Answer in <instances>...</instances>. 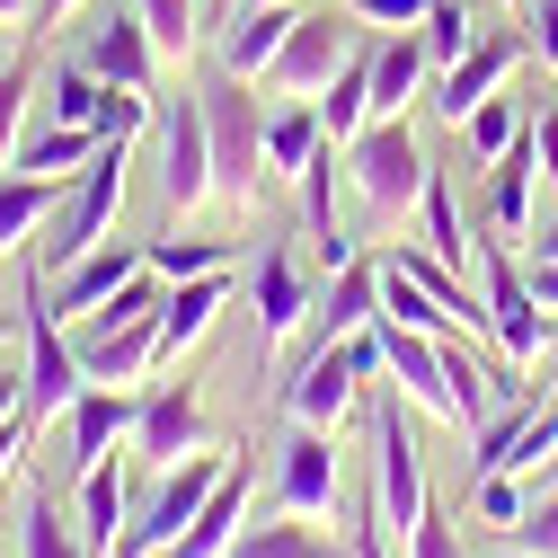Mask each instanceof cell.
<instances>
[{
    "mask_svg": "<svg viewBox=\"0 0 558 558\" xmlns=\"http://www.w3.org/2000/svg\"><path fill=\"white\" fill-rule=\"evenodd\" d=\"M195 98H204V133H214V195L222 204H248L266 195V107H257V81H240V72H204L195 81Z\"/></svg>",
    "mask_w": 558,
    "mask_h": 558,
    "instance_id": "obj_1",
    "label": "cell"
},
{
    "mask_svg": "<svg viewBox=\"0 0 558 558\" xmlns=\"http://www.w3.org/2000/svg\"><path fill=\"white\" fill-rule=\"evenodd\" d=\"M426 178H435V160H426V143L408 133V116H373L355 143H345V186H355L364 222H381V231L416 214Z\"/></svg>",
    "mask_w": 558,
    "mask_h": 558,
    "instance_id": "obj_2",
    "label": "cell"
},
{
    "mask_svg": "<svg viewBox=\"0 0 558 558\" xmlns=\"http://www.w3.org/2000/svg\"><path fill=\"white\" fill-rule=\"evenodd\" d=\"M124 178H133V143H107V151H98L81 178H62L53 214H45V240H36L45 275H62L72 257H89L98 240H116V214H124Z\"/></svg>",
    "mask_w": 558,
    "mask_h": 558,
    "instance_id": "obj_3",
    "label": "cell"
},
{
    "mask_svg": "<svg viewBox=\"0 0 558 558\" xmlns=\"http://www.w3.org/2000/svg\"><path fill=\"white\" fill-rule=\"evenodd\" d=\"M478 302H487V337H497V355H506V381L514 390H541V345H549V311L532 293V275L523 257L497 240V248H478Z\"/></svg>",
    "mask_w": 558,
    "mask_h": 558,
    "instance_id": "obj_4",
    "label": "cell"
},
{
    "mask_svg": "<svg viewBox=\"0 0 558 558\" xmlns=\"http://www.w3.org/2000/svg\"><path fill=\"white\" fill-rule=\"evenodd\" d=\"M373 27L355 19V10H337V0H319V10H311V0H302V19H293V36H284V53H275L266 62V98H311L319 107V89L345 72V62H355V45H364Z\"/></svg>",
    "mask_w": 558,
    "mask_h": 558,
    "instance_id": "obj_5",
    "label": "cell"
},
{
    "mask_svg": "<svg viewBox=\"0 0 558 558\" xmlns=\"http://www.w3.org/2000/svg\"><path fill=\"white\" fill-rule=\"evenodd\" d=\"M222 470H231V452H186V461H169V470H151V487H143V506H133V523H124V541H116V558H160L195 514H204V497L222 487Z\"/></svg>",
    "mask_w": 558,
    "mask_h": 558,
    "instance_id": "obj_6",
    "label": "cell"
},
{
    "mask_svg": "<svg viewBox=\"0 0 558 558\" xmlns=\"http://www.w3.org/2000/svg\"><path fill=\"white\" fill-rule=\"evenodd\" d=\"M151 143H160V214H169V222L204 214V204H214V133H204V98H195V89L160 98Z\"/></svg>",
    "mask_w": 558,
    "mask_h": 558,
    "instance_id": "obj_7",
    "label": "cell"
},
{
    "mask_svg": "<svg viewBox=\"0 0 558 558\" xmlns=\"http://www.w3.org/2000/svg\"><path fill=\"white\" fill-rule=\"evenodd\" d=\"M373 514L381 532L408 549V532L426 523V470H416V426H408V399H373Z\"/></svg>",
    "mask_w": 558,
    "mask_h": 558,
    "instance_id": "obj_8",
    "label": "cell"
},
{
    "mask_svg": "<svg viewBox=\"0 0 558 558\" xmlns=\"http://www.w3.org/2000/svg\"><path fill=\"white\" fill-rule=\"evenodd\" d=\"M311 266H302V240H257L248 257V319H257V355H275L293 328H311Z\"/></svg>",
    "mask_w": 558,
    "mask_h": 558,
    "instance_id": "obj_9",
    "label": "cell"
},
{
    "mask_svg": "<svg viewBox=\"0 0 558 558\" xmlns=\"http://www.w3.org/2000/svg\"><path fill=\"white\" fill-rule=\"evenodd\" d=\"M523 62H532V45H523V27H487L461 62H444V72H435V89H426V107L444 116V124H461L478 98H497L514 72H523Z\"/></svg>",
    "mask_w": 558,
    "mask_h": 558,
    "instance_id": "obj_10",
    "label": "cell"
},
{
    "mask_svg": "<svg viewBox=\"0 0 558 558\" xmlns=\"http://www.w3.org/2000/svg\"><path fill=\"white\" fill-rule=\"evenodd\" d=\"M337 497H345L337 426H293L284 435V461H275V506H284V514H328Z\"/></svg>",
    "mask_w": 558,
    "mask_h": 558,
    "instance_id": "obj_11",
    "label": "cell"
},
{
    "mask_svg": "<svg viewBox=\"0 0 558 558\" xmlns=\"http://www.w3.org/2000/svg\"><path fill=\"white\" fill-rule=\"evenodd\" d=\"M133 416H143V390H116V381H89L62 416V478L98 470L116 444H133Z\"/></svg>",
    "mask_w": 558,
    "mask_h": 558,
    "instance_id": "obj_12",
    "label": "cell"
},
{
    "mask_svg": "<svg viewBox=\"0 0 558 558\" xmlns=\"http://www.w3.org/2000/svg\"><path fill=\"white\" fill-rule=\"evenodd\" d=\"M72 355H81L89 381H116V390L151 381L160 373V311L151 319H81L72 328Z\"/></svg>",
    "mask_w": 558,
    "mask_h": 558,
    "instance_id": "obj_13",
    "label": "cell"
},
{
    "mask_svg": "<svg viewBox=\"0 0 558 558\" xmlns=\"http://www.w3.org/2000/svg\"><path fill=\"white\" fill-rule=\"evenodd\" d=\"M143 266H151V257H143V240H98L89 257H72L62 275H45L53 319H62V328H72V319H89V311H98V302H116V293H124Z\"/></svg>",
    "mask_w": 558,
    "mask_h": 558,
    "instance_id": "obj_14",
    "label": "cell"
},
{
    "mask_svg": "<svg viewBox=\"0 0 558 558\" xmlns=\"http://www.w3.org/2000/svg\"><path fill=\"white\" fill-rule=\"evenodd\" d=\"M98 81H124V89H151V72H160V45H151V27H143V10H98L89 27H81V45H72Z\"/></svg>",
    "mask_w": 558,
    "mask_h": 558,
    "instance_id": "obj_15",
    "label": "cell"
},
{
    "mask_svg": "<svg viewBox=\"0 0 558 558\" xmlns=\"http://www.w3.org/2000/svg\"><path fill=\"white\" fill-rule=\"evenodd\" d=\"M133 452H143L151 470L204 452V399H195V381H151V390H143V416H133Z\"/></svg>",
    "mask_w": 558,
    "mask_h": 558,
    "instance_id": "obj_16",
    "label": "cell"
},
{
    "mask_svg": "<svg viewBox=\"0 0 558 558\" xmlns=\"http://www.w3.org/2000/svg\"><path fill=\"white\" fill-rule=\"evenodd\" d=\"M364 399V373L345 364V345H311L284 381V416L293 426H345V408Z\"/></svg>",
    "mask_w": 558,
    "mask_h": 558,
    "instance_id": "obj_17",
    "label": "cell"
},
{
    "mask_svg": "<svg viewBox=\"0 0 558 558\" xmlns=\"http://www.w3.org/2000/svg\"><path fill=\"white\" fill-rule=\"evenodd\" d=\"M373 311H381V257H355V266L319 275V302H311V345H345L355 328H373Z\"/></svg>",
    "mask_w": 558,
    "mask_h": 558,
    "instance_id": "obj_18",
    "label": "cell"
},
{
    "mask_svg": "<svg viewBox=\"0 0 558 558\" xmlns=\"http://www.w3.org/2000/svg\"><path fill=\"white\" fill-rule=\"evenodd\" d=\"M293 19H302V0H257V10H231V19H222L214 62H222V72H240V81H266V62L284 53Z\"/></svg>",
    "mask_w": 558,
    "mask_h": 558,
    "instance_id": "obj_19",
    "label": "cell"
},
{
    "mask_svg": "<svg viewBox=\"0 0 558 558\" xmlns=\"http://www.w3.org/2000/svg\"><path fill=\"white\" fill-rule=\"evenodd\" d=\"M364 62H373V116H408L416 98L435 89V62H426V36H416V27L373 36V45H364Z\"/></svg>",
    "mask_w": 558,
    "mask_h": 558,
    "instance_id": "obj_20",
    "label": "cell"
},
{
    "mask_svg": "<svg viewBox=\"0 0 558 558\" xmlns=\"http://www.w3.org/2000/svg\"><path fill=\"white\" fill-rule=\"evenodd\" d=\"M222 311H231V266H222V275H186V284H169V293H160V364H178L186 345H204Z\"/></svg>",
    "mask_w": 558,
    "mask_h": 558,
    "instance_id": "obj_21",
    "label": "cell"
},
{
    "mask_svg": "<svg viewBox=\"0 0 558 558\" xmlns=\"http://www.w3.org/2000/svg\"><path fill=\"white\" fill-rule=\"evenodd\" d=\"M532 186H541V143H532V124H523V143L506 160H487V231H497L506 248L532 240Z\"/></svg>",
    "mask_w": 558,
    "mask_h": 558,
    "instance_id": "obj_22",
    "label": "cell"
},
{
    "mask_svg": "<svg viewBox=\"0 0 558 558\" xmlns=\"http://www.w3.org/2000/svg\"><path fill=\"white\" fill-rule=\"evenodd\" d=\"M240 523H248V461H231V470H222V487L204 497V514H195V523H186L160 558H231Z\"/></svg>",
    "mask_w": 558,
    "mask_h": 558,
    "instance_id": "obj_23",
    "label": "cell"
},
{
    "mask_svg": "<svg viewBox=\"0 0 558 558\" xmlns=\"http://www.w3.org/2000/svg\"><path fill=\"white\" fill-rule=\"evenodd\" d=\"M72 487H81V541H89V558H116V541H124V523H133V478H124L116 452H107V461L81 470Z\"/></svg>",
    "mask_w": 558,
    "mask_h": 558,
    "instance_id": "obj_24",
    "label": "cell"
},
{
    "mask_svg": "<svg viewBox=\"0 0 558 558\" xmlns=\"http://www.w3.org/2000/svg\"><path fill=\"white\" fill-rule=\"evenodd\" d=\"M98 151H107V133H89V124H53V116H45V124L19 133V160H10V169H36V178L62 186V178H81Z\"/></svg>",
    "mask_w": 558,
    "mask_h": 558,
    "instance_id": "obj_25",
    "label": "cell"
},
{
    "mask_svg": "<svg viewBox=\"0 0 558 558\" xmlns=\"http://www.w3.org/2000/svg\"><path fill=\"white\" fill-rule=\"evenodd\" d=\"M328 143V124H319V107L311 98H284L266 116V186H293L302 169H311V151Z\"/></svg>",
    "mask_w": 558,
    "mask_h": 558,
    "instance_id": "obj_26",
    "label": "cell"
},
{
    "mask_svg": "<svg viewBox=\"0 0 558 558\" xmlns=\"http://www.w3.org/2000/svg\"><path fill=\"white\" fill-rule=\"evenodd\" d=\"M19 558H89L81 514L62 506L53 487H27V506H19Z\"/></svg>",
    "mask_w": 558,
    "mask_h": 558,
    "instance_id": "obj_27",
    "label": "cell"
},
{
    "mask_svg": "<svg viewBox=\"0 0 558 558\" xmlns=\"http://www.w3.org/2000/svg\"><path fill=\"white\" fill-rule=\"evenodd\" d=\"M53 178H36V169H0V257H19L36 231H45V214H53Z\"/></svg>",
    "mask_w": 558,
    "mask_h": 558,
    "instance_id": "obj_28",
    "label": "cell"
},
{
    "mask_svg": "<svg viewBox=\"0 0 558 558\" xmlns=\"http://www.w3.org/2000/svg\"><path fill=\"white\" fill-rule=\"evenodd\" d=\"M231 558H345V541H328V532H311L302 514H284V506H275L266 523H240Z\"/></svg>",
    "mask_w": 558,
    "mask_h": 558,
    "instance_id": "obj_29",
    "label": "cell"
},
{
    "mask_svg": "<svg viewBox=\"0 0 558 558\" xmlns=\"http://www.w3.org/2000/svg\"><path fill=\"white\" fill-rule=\"evenodd\" d=\"M143 257H151V275H160V284H186V275H222V266H240V240L160 231V240H143Z\"/></svg>",
    "mask_w": 558,
    "mask_h": 558,
    "instance_id": "obj_30",
    "label": "cell"
},
{
    "mask_svg": "<svg viewBox=\"0 0 558 558\" xmlns=\"http://www.w3.org/2000/svg\"><path fill=\"white\" fill-rule=\"evenodd\" d=\"M373 45V36H364ZM364 45H355V62L319 89V124H328V143H355V133L373 124V62H364Z\"/></svg>",
    "mask_w": 558,
    "mask_h": 558,
    "instance_id": "obj_31",
    "label": "cell"
},
{
    "mask_svg": "<svg viewBox=\"0 0 558 558\" xmlns=\"http://www.w3.org/2000/svg\"><path fill=\"white\" fill-rule=\"evenodd\" d=\"M133 10H143V27H151V45H160V62H195L204 27L222 19L214 0H133Z\"/></svg>",
    "mask_w": 558,
    "mask_h": 558,
    "instance_id": "obj_32",
    "label": "cell"
},
{
    "mask_svg": "<svg viewBox=\"0 0 558 558\" xmlns=\"http://www.w3.org/2000/svg\"><path fill=\"white\" fill-rule=\"evenodd\" d=\"M373 319H390V328H426V337H452V328H461V319H452L426 284H416L408 266H390V257H381V311H373Z\"/></svg>",
    "mask_w": 558,
    "mask_h": 558,
    "instance_id": "obj_33",
    "label": "cell"
},
{
    "mask_svg": "<svg viewBox=\"0 0 558 558\" xmlns=\"http://www.w3.org/2000/svg\"><path fill=\"white\" fill-rule=\"evenodd\" d=\"M523 124H532V116H523L514 98H478V107L461 116V151H470V169H487V160H506V151L523 143Z\"/></svg>",
    "mask_w": 558,
    "mask_h": 558,
    "instance_id": "obj_34",
    "label": "cell"
},
{
    "mask_svg": "<svg viewBox=\"0 0 558 558\" xmlns=\"http://www.w3.org/2000/svg\"><path fill=\"white\" fill-rule=\"evenodd\" d=\"M416 222H426V248H435L444 266H461V275H470V240H461V214H452V178H444V169L426 178V195H416Z\"/></svg>",
    "mask_w": 558,
    "mask_h": 558,
    "instance_id": "obj_35",
    "label": "cell"
},
{
    "mask_svg": "<svg viewBox=\"0 0 558 558\" xmlns=\"http://www.w3.org/2000/svg\"><path fill=\"white\" fill-rule=\"evenodd\" d=\"M416 36H426V62H435V72H444V62H461L478 36H487V19L470 10V0H435V10H426V27H416Z\"/></svg>",
    "mask_w": 558,
    "mask_h": 558,
    "instance_id": "obj_36",
    "label": "cell"
},
{
    "mask_svg": "<svg viewBox=\"0 0 558 558\" xmlns=\"http://www.w3.org/2000/svg\"><path fill=\"white\" fill-rule=\"evenodd\" d=\"M470 506H478L487 532H514V523L532 514V487H523L514 470H487V478H470Z\"/></svg>",
    "mask_w": 558,
    "mask_h": 558,
    "instance_id": "obj_37",
    "label": "cell"
},
{
    "mask_svg": "<svg viewBox=\"0 0 558 558\" xmlns=\"http://www.w3.org/2000/svg\"><path fill=\"white\" fill-rule=\"evenodd\" d=\"M27 107H36V62H0V169L19 160V133H27Z\"/></svg>",
    "mask_w": 558,
    "mask_h": 558,
    "instance_id": "obj_38",
    "label": "cell"
},
{
    "mask_svg": "<svg viewBox=\"0 0 558 558\" xmlns=\"http://www.w3.org/2000/svg\"><path fill=\"white\" fill-rule=\"evenodd\" d=\"M337 10H355L373 36H390V27H426V10H435V0H337Z\"/></svg>",
    "mask_w": 558,
    "mask_h": 558,
    "instance_id": "obj_39",
    "label": "cell"
},
{
    "mask_svg": "<svg viewBox=\"0 0 558 558\" xmlns=\"http://www.w3.org/2000/svg\"><path fill=\"white\" fill-rule=\"evenodd\" d=\"M514 541H523L532 558H558V487H541V497H532V514L514 523Z\"/></svg>",
    "mask_w": 558,
    "mask_h": 558,
    "instance_id": "obj_40",
    "label": "cell"
},
{
    "mask_svg": "<svg viewBox=\"0 0 558 558\" xmlns=\"http://www.w3.org/2000/svg\"><path fill=\"white\" fill-rule=\"evenodd\" d=\"M523 45L541 72H558V0H523Z\"/></svg>",
    "mask_w": 558,
    "mask_h": 558,
    "instance_id": "obj_41",
    "label": "cell"
},
{
    "mask_svg": "<svg viewBox=\"0 0 558 558\" xmlns=\"http://www.w3.org/2000/svg\"><path fill=\"white\" fill-rule=\"evenodd\" d=\"M345 558H390V532L373 506H355V523H345Z\"/></svg>",
    "mask_w": 558,
    "mask_h": 558,
    "instance_id": "obj_42",
    "label": "cell"
},
{
    "mask_svg": "<svg viewBox=\"0 0 558 558\" xmlns=\"http://www.w3.org/2000/svg\"><path fill=\"white\" fill-rule=\"evenodd\" d=\"M399 558H461V541H452V523H435V514H426V523L408 532V549H399Z\"/></svg>",
    "mask_w": 558,
    "mask_h": 558,
    "instance_id": "obj_43",
    "label": "cell"
},
{
    "mask_svg": "<svg viewBox=\"0 0 558 558\" xmlns=\"http://www.w3.org/2000/svg\"><path fill=\"white\" fill-rule=\"evenodd\" d=\"M27 444H36V426H27V416H0V478L27 461Z\"/></svg>",
    "mask_w": 558,
    "mask_h": 558,
    "instance_id": "obj_44",
    "label": "cell"
},
{
    "mask_svg": "<svg viewBox=\"0 0 558 558\" xmlns=\"http://www.w3.org/2000/svg\"><path fill=\"white\" fill-rule=\"evenodd\" d=\"M532 143H541V186H558V107L532 116Z\"/></svg>",
    "mask_w": 558,
    "mask_h": 558,
    "instance_id": "obj_45",
    "label": "cell"
},
{
    "mask_svg": "<svg viewBox=\"0 0 558 558\" xmlns=\"http://www.w3.org/2000/svg\"><path fill=\"white\" fill-rule=\"evenodd\" d=\"M523 275H532V293H541V311H558V257H523Z\"/></svg>",
    "mask_w": 558,
    "mask_h": 558,
    "instance_id": "obj_46",
    "label": "cell"
},
{
    "mask_svg": "<svg viewBox=\"0 0 558 558\" xmlns=\"http://www.w3.org/2000/svg\"><path fill=\"white\" fill-rule=\"evenodd\" d=\"M81 10H89V0H36V27H72Z\"/></svg>",
    "mask_w": 558,
    "mask_h": 558,
    "instance_id": "obj_47",
    "label": "cell"
},
{
    "mask_svg": "<svg viewBox=\"0 0 558 558\" xmlns=\"http://www.w3.org/2000/svg\"><path fill=\"white\" fill-rule=\"evenodd\" d=\"M0 416H27V390H19V373H0Z\"/></svg>",
    "mask_w": 558,
    "mask_h": 558,
    "instance_id": "obj_48",
    "label": "cell"
},
{
    "mask_svg": "<svg viewBox=\"0 0 558 558\" xmlns=\"http://www.w3.org/2000/svg\"><path fill=\"white\" fill-rule=\"evenodd\" d=\"M532 257H558V222H532Z\"/></svg>",
    "mask_w": 558,
    "mask_h": 558,
    "instance_id": "obj_49",
    "label": "cell"
},
{
    "mask_svg": "<svg viewBox=\"0 0 558 558\" xmlns=\"http://www.w3.org/2000/svg\"><path fill=\"white\" fill-rule=\"evenodd\" d=\"M0 19H36V0H0Z\"/></svg>",
    "mask_w": 558,
    "mask_h": 558,
    "instance_id": "obj_50",
    "label": "cell"
},
{
    "mask_svg": "<svg viewBox=\"0 0 558 558\" xmlns=\"http://www.w3.org/2000/svg\"><path fill=\"white\" fill-rule=\"evenodd\" d=\"M532 478H541V487H558V452H549V461H541V470H532Z\"/></svg>",
    "mask_w": 558,
    "mask_h": 558,
    "instance_id": "obj_51",
    "label": "cell"
},
{
    "mask_svg": "<svg viewBox=\"0 0 558 558\" xmlns=\"http://www.w3.org/2000/svg\"><path fill=\"white\" fill-rule=\"evenodd\" d=\"M10 337H19V319H10V311H0V345H10Z\"/></svg>",
    "mask_w": 558,
    "mask_h": 558,
    "instance_id": "obj_52",
    "label": "cell"
},
{
    "mask_svg": "<svg viewBox=\"0 0 558 558\" xmlns=\"http://www.w3.org/2000/svg\"><path fill=\"white\" fill-rule=\"evenodd\" d=\"M231 10H257V0H231Z\"/></svg>",
    "mask_w": 558,
    "mask_h": 558,
    "instance_id": "obj_53",
    "label": "cell"
},
{
    "mask_svg": "<svg viewBox=\"0 0 558 558\" xmlns=\"http://www.w3.org/2000/svg\"><path fill=\"white\" fill-rule=\"evenodd\" d=\"M506 10H523V0H506Z\"/></svg>",
    "mask_w": 558,
    "mask_h": 558,
    "instance_id": "obj_54",
    "label": "cell"
},
{
    "mask_svg": "<svg viewBox=\"0 0 558 558\" xmlns=\"http://www.w3.org/2000/svg\"><path fill=\"white\" fill-rule=\"evenodd\" d=\"M514 558H532V549H514Z\"/></svg>",
    "mask_w": 558,
    "mask_h": 558,
    "instance_id": "obj_55",
    "label": "cell"
}]
</instances>
